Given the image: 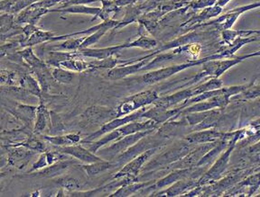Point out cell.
<instances>
[{
    "label": "cell",
    "mask_w": 260,
    "mask_h": 197,
    "mask_svg": "<svg viewBox=\"0 0 260 197\" xmlns=\"http://www.w3.org/2000/svg\"><path fill=\"white\" fill-rule=\"evenodd\" d=\"M157 98L156 93L154 91H146L140 93L136 96L130 97L128 100L125 101L118 108V111L115 113L116 118L125 115L127 113L134 111L136 109L139 108L141 106L150 104L153 101Z\"/></svg>",
    "instance_id": "6da1fadb"
},
{
    "label": "cell",
    "mask_w": 260,
    "mask_h": 197,
    "mask_svg": "<svg viewBox=\"0 0 260 197\" xmlns=\"http://www.w3.org/2000/svg\"><path fill=\"white\" fill-rule=\"evenodd\" d=\"M36 152L21 145L12 144L8 147V165L18 169H24Z\"/></svg>",
    "instance_id": "7a4b0ae2"
},
{
    "label": "cell",
    "mask_w": 260,
    "mask_h": 197,
    "mask_svg": "<svg viewBox=\"0 0 260 197\" xmlns=\"http://www.w3.org/2000/svg\"><path fill=\"white\" fill-rule=\"evenodd\" d=\"M143 113H143V111H139V112H138L137 113L131 114V115H128V116H125L124 118H119V117H118V118H116L115 120H112V121L109 122V123H107L105 125H102V127L101 129L92 133V134H90L89 137H87L85 140L82 141V142H83V143H89L90 141L96 140L99 137L105 135L106 133H110L111 131L117 129V128L120 127L122 125H126L128 122L130 123V122L135 121L136 119H138V118L142 117Z\"/></svg>",
    "instance_id": "3957f363"
},
{
    "label": "cell",
    "mask_w": 260,
    "mask_h": 197,
    "mask_svg": "<svg viewBox=\"0 0 260 197\" xmlns=\"http://www.w3.org/2000/svg\"><path fill=\"white\" fill-rule=\"evenodd\" d=\"M59 153L70 155L72 157L77 159L79 161H83L87 164H90L97 161H103L102 159L96 156L94 153L89 151V149L83 148L81 145L76 144L68 145V146H62L58 149Z\"/></svg>",
    "instance_id": "277c9868"
},
{
    "label": "cell",
    "mask_w": 260,
    "mask_h": 197,
    "mask_svg": "<svg viewBox=\"0 0 260 197\" xmlns=\"http://www.w3.org/2000/svg\"><path fill=\"white\" fill-rule=\"evenodd\" d=\"M70 165L71 161H57L54 164L47 166L44 169H39L31 173H26L25 177L32 178H53L63 173L65 170L69 168Z\"/></svg>",
    "instance_id": "5b68a950"
},
{
    "label": "cell",
    "mask_w": 260,
    "mask_h": 197,
    "mask_svg": "<svg viewBox=\"0 0 260 197\" xmlns=\"http://www.w3.org/2000/svg\"><path fill=\"white\" fill-rule=\"evenodd\" d=\"M49 12V9L46 8H37L34 5L29 6L27 8H24L18 12L17 16H15L14 22L15 24H36L40 20L41 17L45 14Z\"/></svg>",
    "instance_id": "8992f818"
},
{
    "label": "cell",
    "mask_w": 260,
    "mask_h": 197,
    "mask_svg": "<svg viewBox=\"0 0 260 197\" xmlns=\"http://www.w3.org/2000/svg\"><path fill=\"white\" fill-rule=\"evenodd\" d=\"M208 60H209V58H205V59H203V61H195V62L187 63V64L176 65V66H173V67H169V68H162V69L149 73V74H147L146 76H143V80H144V82H146V83H154L155 81H158L160 80H162V78L168 77L171 75L175 74V73L178 72V71L182 70V69L189 68V67L194 66V65L201 64V63L207 61Z\"/></svg>",
    "instance_id": "52a82bcc"
},
{
    "label": "cell",
    "mask_w": 260,
    "mask_h": 197,
    "mask_svg": "<svg viewBox=\"0 0 260 197\" xmlns=\"http://www.w3.org/2000/svg\"><path fill=\"white\" fill-rule=\"evenodd\" d=\"M54 36L53 32L49 31H44L42 29H38L37 31L32 32V34L27 38H24V35L22 34L19 38V45L21 47H32L35 45H41L46 42H50V40Z\"/></svg>",
    "instance_id": "ba28073f"
},
{
    "label": "cell",
    "mask_w": 260,
    "mask_h": 197,
    "mask_svg": "<svg viewBox=\"0 0 260 197\" xmlns=\"http://www.w3.org/2000/svg\"><path fill=\"white\" fill-rule=\"evenodd\" d=\"M152 131L150 130H147L145 133L142 132H138L137 133H132L125 136V138L121 140V141H118L116 143H114L112 146H110V148L106 149L107 151H110V153L112 154H117V153L122 152L124 151L126 148H128L129 146L132 144H134L136 141H138V140L142 139L143 137L146 136L148 133H150Z\"/></svg>",
    "instance_id": "9c48e42d"
},
{
    "label": "cell",
    "mask_w": 260,
    "mask_h": 197,
    "mask_svg": "<svg viewBox=\"0 0 260 197\" xmlns=\"http://www.w3.org/2000/svg\"><path fill=\"white\" fill-rule=\"evenodd\" d=\"M49 123H50V112L44 104V101H41L40 105L37 106L36 118H35L34 127H32L34 134L42 133L47 127Z\"/></svg>",
    "instance_id": "30bf717a"
},
{
    "label": "cell",
    "mask_w": 260,
    "mask_h": 197,
    "mask_svg": "<svg viewBox=\"0 0 260 197\" xmlns=\"http://www.w3.org/2000/svg\"><path fill=\"white\" fill-rule=\"evenodd\" d=\"M154 149H150L148 151L143 153L142 155H140L137 159H135L134 161H132L130 163H128L124 169H122L121 171H119L113 177L114 179L124 177L126 175H136V174H138V170L142 167L143 164L146 162V160L154 153Z\"/></svg>",
    "instance_id": "8fae6325"
},
{
    "label": "cell",
    "mask_w": 260,
    "mask_h": 197,
    "mask_svg": "<svg viewBox=\"0 0 260 197\" xmlns=\"http://www.w3.org/2000/svg\"><path fill=\"white\" fill-rule=\"evenodd\" d=\"M113 115L112 110L99 107V106L89 107L86 110L85 113L82 114V116L91 123H101V122L102 123V122L107 121L110 116H113Z\"/></svg>",
    "instance_id": "7c38bea8"
},
{
    "label": "cell",
    "mask_w": 260,
    "mask_h": 197,
    "mask_svg": "<svg viewBox=\"0 0 260 197\" xmlns=\"http://www.w3.org/2000/svg\"><path fill=\"white\" fill-rule=\"evenodd\" d=\"M37 106L19 104L16 105L14 114L18 117L21 121L24 122L27 126H32L36 118Z\"/></svg>",
    "instance_id": "4fadbf2b"
},
{
    "label": "cell",
    "mask_w": 260,
    "mask_h": 197,
    "mask_svg": "<svg viewBox=\"0 0 260 197\" xmlns=\"http://www.w3.org/2000/svg\"><path fill=\"white\" fill-rule=\"evenodd\" d=\"M102 8H89L83 5H77V6H70L66 8H58V9H49V12L72 13V14H86V15L99 16L102 13Z\"/></svg>",
    "instance_id": "5bb4252c"
},
{
    "label": "cell",
    "mask_w": 260,
    "mask_h": 197,
    "mask_svg": "<svg viewBox=\"0 0 260 197\" xmlns=\"http://www.w3.org/2000/svg\"><path fill=\"white\" fill-rule=\"evenodd\" d=\"M20 86L22 89H24L25 91L32 94V96L39 97L40 100L43 99V92L40 88V85L38 83L37 78H35L32 75L30 74H25L20 80Z\"/></svg>",
    "instance_id": "9a60e30c"
},
{
    "label": "cell",
    "mask_w": 260,
    "mask_h": 197,
    "mask_svg": "<svg viewBox=\"0 0 260 197\" xmlns=\"http://www.w3.org/2000/svg\"><path fill=\"white\" fill-rule=\"evenodd\" d=\"M42 138L45 141H48L56 146H68V145L76 144L81 141V137L78 134H67L62 136H49V135H42Z\"/></svg>",
    "instance_id": "2e32d148"
},
{
    "label": "cell",
    "mask_w": 260,
    "mask_h": 197,
    "mask_svg": "<svg viewBox=\"0 0 260 197\" xmlns=\"http://www.w3.org/2000/svg\"><path fill=\"white\" fill-rule=\"evenodd\" d=\"M18 54L20 55L22 61H24V63L27 65L29 68L35 69V68H40L46 65L45 62L42 61L34 53V50L32 47H26L23 51L18 52Z\"/></svg>",
    "instance_id": "e0dca14e"
},
{
    "label": "cell",
    "mask_w": 260,
    "mask_h": 197,
    "mask_svg": "<svg viewBox=\"0 0 260 197\" xmlns=\"http://www.w3.org/2000/svg\"><path fill=\"white\" fill-rule=\"evenodd\" d=\"M113 167L114 164L110 163V162L101 161L90 163V164H88V165L82 166V169L85 171L86 174L88 176L93 177V176L102 173V172H104L106 170L111 169Z\"/></svg>",
    "instance_id": "ac0fdd59"
},
{
    "label": "cell",
    "mask_w": 260,
    "mask_h": 197,
    "mask_svg": "<svg viewBox=\"0 0 260 197\" xmlns=\"http://www.w3.org/2000/svg\"><path fill=\"white\" fill-rule=\"evenodd\" d=\"M76 56H77L76 53H64V52H55V51L50 52L45 63L49 66H53L54 68H56L60 66V63L62 61L73 59Z\"/></svg>",
    "instance_id": "d6986e66"
},
{
    "label": "cell",
    "mask_w": 260,
    "mask_h": 197,
    "mask_svg": "<svg viewBox=\"0 0 260 197\" xmlns=\"http://www.w3.org/2000/svg\"><path fill=\"white\" fill-rule=\"evenodd\" d=\"M192 97L191 89L184 90V91H182V92L176 93V94L173 95V96H170V97L164 98V99L160 101L158 106L161 107V108H167V107H169L171 105H175L180 101L183 100V99H185L187 97Z\"/></svg>",
    "instance_id": "ffe728a7"
},
{
    "label": "cell",
    "mask_w": 260,
    "mask_h": 197,
    "mask_svg": "<svg viewBox=\"0 0 260 197\" xmlns=\"http://www.w3.org/2000/svg\"><path fill=\"white\" fill-rule=\"evenodd\" d=\"M52 76L54 81L61 84H71L73 83V78H74V74L73 71L61 67L53 68Z\"/></svg>",
    "instance_id": "44dd1931"
},
{
    "label": "cell",
    "mask_w": 260,
    "mask_h": 197,
    "mask_svg": "<svg viewBox=\"0 0 260 197\" xmlns=\"http://www.w3.org/2000/svg\"><path fill=\"white\" fill-rule=\"evenodd\" d=\"M61 68L68 69L71 71H77V72H81L84 71L86 69L90 68V64L87 63L85 61H80V60H76V57L70 59L67 61H62L60 63Z\"/></svg>",
    "instance_id": "7402d4cb"
},
{
    "label": "cell",
    "mask_w": 260,
    "mask_h": 197,
    "mask_svg": "<svg viewBox=\"0 0 260 197\" xmlns=\"http://www.w3.org/2000/svg\"><path fill=\"white\" fill-rule=\"evenodd\" d=\"M222 134L221 133L213 132V131H206L203 133H193L189 136H187L186 140L189 142H206V141H211L212 140H215L217 138H219Z\"/></svg>",
    "instance_id": "603a6c76"
},
{
    "label": "cell",
    "mask_w": 260,
    "mask_h": 197,
    "mask_svg": "<svg viewBox=\"0 0 260 197\" xmlns=\"http://www.w3.org/2000/svg\"><path fill=\"white\" fill-rule=\"evenodd\" d=\"M232 150V148L228 150L226 154H224L222 157L219 159L218 162H216L215 165L213 166V168L211 169V171H209L206 174V177L208 178H214L220 175V173L225 169L226 166H227L228 161H229V157H230V153Z\"/></svg>",
    "instance_id": "cb8c5ba5"
},
{
    "label": "cell",
    "mask_w": 260,
    "mask_h": 197,
    "mask_svg": "<svg viewBox=\"0 0 260 197\" xmlns=\"http://www.w3.org/2000/svg\"><path fill=\"white\" fill-rule=\"evenodd\" d=\"M16 144L24 146L25 148L31 149V150L35 151V152L43 153L46 151V147H45V143H43L40 140H38L35 135L28 137L25 141L18 142V143H16Z\"/></svg>",
    "instance_id": "d4e9b609"
},
{
    "label": "cell",
    "mask_w": 260,
    "mask_h": 197,
    "mask_svg": "<svg viewBox=\"0 0 260 197\" xmlns=\"http://www.w3.org/2000/svg\"><path fill=\"white\" fill-rule=\"evenodd\" d=\"M22 33V27L17 24H10L0 27V42H5L10 37L16 36Z\"/></svg>",
    "instance_id": "484cf974"
},
{
    "label": "cell",
    "mask_w": 260,
    "mask_h": 197,
    "mask_svg": "<svg viewBox=\"0 0 260 197\" xmlns=\"http://www.w3.org/2000/svg\"><path fill=\"white\" fill-rule=\"evenodd\" d=\"M84 38L85 37L69 39V40H66L63 43H61V45H53V46H51V48L61 50V51H73V52H76L81 47V43L83 42Z\"/></svg>",
    "instance_id": "4316f807"
},
{
    "label": "cell",
    "mask_w": 260,
    "mask_h": 197,
    "mask_svg": "<svg viewBox=\"0 0 260 197\" xmlns=\"http://www.w3.org/2000/svg\"><path fill=\"white\" fill-rule=\"evenodd\" d=\"M55 183L57 185H60L62 188L69 190L71 192L80 189V187H81V185H80V183H79L77 179L73 178V177H61V178L55 180Z\"/></svg>",
    "instance_id": "83f0119b"
},
{
    "label": "cell",
    "mask_w": 260,
    "mask_h": 197,
    "mask_svg": "<svg viewBox=\"0 0 260 197\" xmlns=\"http://www.w3.org/2000/svg\"><path fill=\"white\" fill-rule=\"evenodd\" d=\"M222 83L219 81V80H211V81H208L205 84H203L201 87H198L197 89L191 90V94L192 96H194L196 94H202L206 91H211V90H214V89H218L221 87Z\"/></svg>",
    "instance_id": "f1b7e54d"
},
{
    "label": "cell",
    "mask_w": 260,
    "mask_h": 197,
    "mask_svg": "<svg viewBox=\"0 0 260 197\" xmlns=\"http://www.w3.org/2000/svg\"><path fill=\"white\" fill-rule=\"evenodd\" d=\"M16 81V74L8 69H0V85L13 86Z\"/></svg>",
    "instance_id": "f546056e"
},
{
    "label": "cell",
    "mask_w": 260,
    "mask_h": 197,
    "mask_svg": "<svg viewBox=\"0 0 260 197\" xmlns=\"http://www.w3.org/2000/svg\"><path fill=\"white\" fill-rule=\"evenodd\" d=\"M142 186H145V184L131 185L130 186H126V185H122L121 188H119L116 193H112L110 196H127L134 193L135 191L141 188Z\"/></svg>",
    "instance_id": "4dcf8cb0"
},
{
    "label": "cell",
    "mask_w": 260,
    "mask_h": 197,
    "mask_svg": "<svg viewBox=\"0 0 260 197\" xmlns=\"http://www.w3.org/2000/svg\"><path fill=\"white\" fill-rule=\"evenodd\" d=\"M20 46L18 40L11 42L9 44L0 45V59L3 57H8L9 54L16 53L17 48Z\"/></svg>",
    "instance_id": "1f68e13d"
},
{
    "label": "cell",
    "mask_w": 260,
    "mask_h": 197,
    "mask_svg": "<svg viewBox=\"0 0 260 197\" xmlns=\"http://www.w3.org/2000/svg\"><path fill=\"white\" fill-rule=\"evenodd\" d=\"M189 172V170H179V171H175L174 173L171 174L170 176H168V177H166L165 179H162L160 181V184H157V185L160 186V187H162V186H165V185H169L170 183H173V182L177 181L178 179H181L182 177H184L185 176V174H188Z\"/></svg>",
    "instance_id": "d6a6232c"
},
{
    "label": "cell",
    "mask_w": 260,
    "mask_h": 197,
    "mask_svg": "<svg viewBox=\"0 0 260 197\" xmlns=\"http://www.w3.org/2000/svg\"><path fill=\"white\" fill-rule=\"evenodd\" d=\"M39 0H14L12 7L10 8V14H15V13L20 12L21 10H23L25 8H27L29 6L36 3Z\"/></svg>",
    "instance_id": "836d02e7"
},
{
    "label": "cell",
    "mask_w": 260,
    "mask_h": 197,
    "mask_svg": "<svg viewBox=\"0 0 260 197\" xmlns=\"http://www.w3.org/2000/svg\"><path fill=\"white\" fill-rule=\"evenodd\" d=\"M47 166H48V164H47V161H46L45 151V152L42 153V155H41L39 159L36 162L32 163V168L29 169L27 173H31V172L37 171V170H39V169H44V168L47 167Z\"/></svg>",
    "instance_id": "e575fe53"
},
{
    "label": "cell",
    "mask_w": 260,
    "mask_h": 197,
    "mask_svg": "<svg viewBox=\"0 0 260 197\" xmlns=\"http://www.w3.org/2000/svg\"><path fill=\"white\" fill-rule=\"evenodd\" d=\"M38 29L39 28L35 24H26L25 26L22 27V34L24 35V38H27L32 34V32H36Z\"/></svg>",
    "instance_id": "d590c367"
},
{
    "label": "cell",
    "mask_w": 260,
    "mask_h": 197,
    "mask_svg": "<svg viewBox=\"0 0 260 197\" xmlns=\"http://www.w3.org/2000/svg\"><path fill=\"white\" fill-rule=\"evenodd\" d=\"M6 166H8V161H7V157L2 156V157H0V169L5 168Z\"/></svg>",
    "instance_id": "8d00e7d4"
},
{
    "label": "cell",
    "mask_w": 260,
    "mask_h": 197,
    "mask_svg": "<svg viewBox=\"0 0 260 197\" xmlns=\"http://www.w3.org/2000/svg\"><path fill=\"white\" fill-rule=\"evenodd\" d=\"M6 176H7L6 172H0V180H1L2 178H4Z\"/></svg>",
    "instance_id": "74e56055"
},
{
    "label": "cell",
    "mask_w": 260,
    "mask_h": 197,
    "mask_svg": "<svg viewBox=\"0 0 260 197\" xmlns=\"http://www.w3.org/2000/svg\"><path fill=\"white\" fill-rule=\"evenodd\" d=\"M0 1H1V0H0Z\"/></svg>",
    "instance_id": "f35d334b"
}]
</instances>
